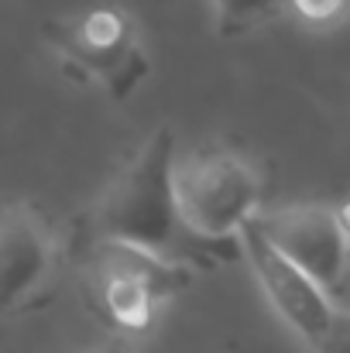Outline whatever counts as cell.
Instances as JSON below:
<instances>
[{
  "label": "cell",
  "instance_id": "cell-9",
  "mask_svg": "<svg viewBox=\"0 0 350 353\" xmlns=\"http://www.w3.org/2000/svg\"><path fill=\"white\" fill-rule=\"evenodd\" d=\"M313 353H350V312L333 309L323 336L313 343Z\"/></svg>",
  "mask_w": 350,
  "mask_h": 353
},
{
  "label": "cell",
  "instance_id": "cell-11",
  "mask_svg": "<svg viewBox=\"0 0 350 353\" xmlns=\"http://www.w3.org/2000/svg\"><path fill=\"white\" fill-rule=\"evenodd\" d=\"M333 213H337V223H340L344 236L350 240V199L347 203H340V206H333Z\"/></svg>",
  "mask_w": 350,
  "mask_h": 353
},
{
  "label": "cell",
  "instance_id": "cell-4",
  "mask_svg": "<svg viewBox=\"0 0 350 353\" xmlns=\"http://www.w3.org/2000/svg\"><path fill=\"white\" fill-rule=\"evenodd\" d=\"M261 175L227 144H203L172 161V196L182 223L203 240H237L261 213Z\"/></svg>",
  "mask_w": 350,
  "mask_h": 353
},
{
  "label": "cell",
  "instance_id": "cell-1",
  "mask_svg": "<svg viewBox=\"0 0 350 353\" xmlns=\"http://www.w3.org/2000/svg\"><path fill=\"white\" fill-rule=\"evenodd\" d=\"M172 161L175 134L172 127H155L130 154V161L114 175V182L100 192L97 206L86 216L83 243H124L193 271L237 261V240H203L182 223L172 196Z\"/></svg>",
  "mask_w": 350,
  "mask_h": 353
},
{
  "label": "cell",
  "instance_id": "cell-2",
  "mask_svg": "<svg viewBox=\"0 0 350 353\" xmlns=\"http://www.w3.org/2000/svg\"><path fill=\"white\" fill-rule=\"evenodd\" d=\"M41 34L69 76L104 90L117 103L130 100L151 76V59L141 45L137 24L117 3H93L52 17L41 24Z\"/></svg>",
  "mask_w": 350,
  "mask_h": 353
},
{
  "label": "cell",
  "instance_id": "cell-12",
  "mask_svg": "<svg viewBox=\"0 0 350 353\" xmlns=\"http://www.w3.org/2000/svg\"><path fill=\"white\" fill-rule=\"evenodd\" d=\"M76 353H130L120 340H110V343H100V347H90V350H76Z\"/></svg>",
  "mask_w": 350,
  "mask_h": 353
},
{
  "label": "cell",
  "instance_id": "cell-5",
  "mask_svg": "<svg viewBox=\"0 0 350 353\" xmlns=\"http://www.w3.org/2000/svg\"><path fill=\"white\" fill-rule=\"evenodd\" d=\"M251 223L285 261H292L323 292L340 288V281L347 274L350 240L337 223L333 206L299 203V206L257 213Z\"/></svg>",
  "mask_w": 350,
  "mask_h": 353
},
{
  "label": "cell",
  "instance_id": "cell-7",
  "mask_svg": "<svg viewBox=\"0 0 350 353\" xmlns=\"http://www.w3.org/2000/svg\"><path fill=\"white\" fill-rule=\"evenodd\" d=\"M237 243H240V257L251 264V271H254L264 299L278 312V319L295 336H302L313 347L323 336V330H327V323L333 316L330 295L316 281H309L292 261H285L264 236L257 234L254 223H244L240 227Z\"/></svg>",
  "mask_w": 350,
  "mask_h": 353
},
{
  "label": "cell",
  "instance_id": "cell-8",
  "mask_svg": "<svg viewBox=\"0 0 350 353\" xmlns=\"http://www.w3.org/2000/svg\"><path fill=\"white\" fill-rule=\"evenodd\" d=\"M206 3L213 14V31L220 38L251 34L289 7V0H206Z\"/></svg>",
  "mask_w": 350,
  "mask_h": 353
},
{
  "label": "cell",
  "instance_id": "cell-6",
  "mask_svg": "<svg viewBox=\"0 0 350 353\" xmlns=\"http://www.w3.org/2000/svg\"><path fill=\"white\" fill-rule=\"evenodd\" d=\"M59 264V236L31 203H0V316L28 309Z\"/></svg>",
  "mask_w": 350,
  "mask_h": 353
},
{
  "label": "cell",
  "instance_id": "cell-10",
  "mask_svg": "<svg viewBox=\"0 0 350 353\" xmlns=\"http://www.w3.org/2000/svg\"><path fill=\"white\" fill-rule=\"evenodd\" d=\"M289 7L306 24H333L347 10V0H289Z\"/></svg>",
  "mask_w": 350,
  "mask_h": 353
},
{
  "label": "cell",
  "instance_id": "cell-3",
  "mask_svg": "<svg viewBox=\"0 0 350 353\" xmlns=\"http://www.w3.org/2000/svg\"><path fill=\"white\" fill-rule=\"evenodd\" d=\"M83 285L90 309L117 333H148L158 309L186 292L196 278L193 268L158 261L144 250L90 240L83 243Z\"/></svg>",
  "mask_w": 350,
  "mask_h": 353
}]
</instances>
